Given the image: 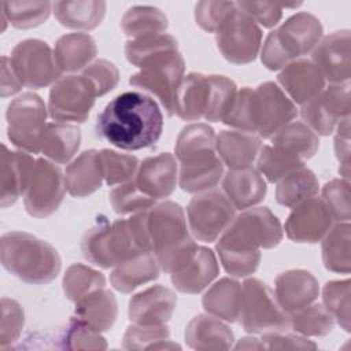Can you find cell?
Wrapping results in <instances>:
<instances>
[{
    "label": "cell",
    "instance_id": "obj_1",
    "mask_svg": "<svg viewBox=\"0 0 351 351\" xmlns=\"http://www.w3.org/2000/svg\"><path fill=\"white\" fill-rule=\"evenodd\" d=\"M282 234L278 218L267 207L247 208L232 219L215 248L228 274L247 277L261 263V248L277 247Z\"/></svg>",
    "mask_w": 351,
    "mask_h": 351
},
{
    "label": "cell",
    "instance_id": "obj_2",
    "mask_svg": "<svg viewBox=\"0 0 351 351\" xmlns=\"http://www.w3.org/2000/svg\"><path fill=\"white\" fill-rule=\"evenodd\" d=\"M162 130L163 115L158 103L134 90L115 96L96 121L97 136L125 151L152 147Z\"/></svg>",
    "mask_w": 351,
    "mask_h": 351
},
{
    "label": "cell",
    "instance_id": "obj_3",
    "mask_svg": "<svg viewBox=\"0 0 351 351\" xmlns=\"http://www.w3.org/2000/svg\"><path fill=\"white\" fill-rule=\"evenodd\" d=\"M81 251L88 262L103 269L152 252L147 228V210L111 223L101 219L82 237Z\"/></svg>",
    "mask_w": 351,
    "mask_h": 351
},
{
    "label": "cell",
    "instance_id": "obj_4",
    "mask_svg": "<svg viewBox=\"0 0 351 351\" xmlns=\"http://www.w3.org/2000/svg\"><path fill=\"white\" fill-rule=\"evenodd\" d=\"M176 158L180 162L178 184L185 192L213 189L223 174V163L215 149V133L207 123L182 128L176 141Z\"/></svg>",
    "mask_w": 351,
    "mask_h": 351
},
{
    "label": "cell",
    "instance_id": "obj_5",
    "mask_svg": "<svg viewBox=\"0 0 351 351\" xmlns=\"http://www.w3.org/2000/svg\"><path fill=\"white\" fill-rule=\"evenodd\" d=\"M147 228L152 254L165 273H174L195 254L197 244L188 233L184 210L165 200L147 210Z\"/></svg>",
    "mask_w": 351,
    "mask_h": 351
},
{
    "label": "cell",
    "instance_id": "obj_6",
    "mask_svg": "<svg viewBox=\"0 0 351 351\" xmlns=\"http://www.w3.org/2000/svg\"><path fill=\"white\" fill-rule=\"evenodd\" d=\"M3 267L19 280L41 285L60 273L62 261L56 248L26 232H7L0 240Z\"/></svg>",
    "mask_w": 351,
    "mask_h": 351
},
{
    "label": "cell",
    "instance_id": "obj_7",
    "mask_svg": "<svg viewBox=\"0 0 351 351\" xmlns=\"http://www.w3.org/2000/svg\"><path fill=\"white\" fill-rule=\"evenodd\" d=\"M322 33V25L315 15L298 12L267 34L261 60L269 70L284 69L291 62L311 52L321 41Z\"/></svg>",
    "mask_w": 351,
    "mask_h": 351
},
{
    "label": "cell",
    "instance_id": "obj_8",
    "mask_svg": "<svg viewBox=\"0 0 351 351\" xmlns=\"http://www.w3.org/2000/svg\"><path fill=\"white\" fill-rule=\"evenodd\" d=\"M239 319L248 333L282 332L289 326L288 314L278 306L274 292L254 277L241 284Z\"/></svg>",
    "mask_w": 351,
    "mask_h": 351
},
{
    "label": "cell",
    "instance_id": "obj_9",
    "mask_svg": "<svg viewBox=\"0 0 351 351\" xmlns=\"http://www.w3.org/2000/svg\"><path fill=\"white\" fill-rule=\"evenodd\" d=\"M185 62L178 51L165 52L147 60L140 71L129 78V84L152 93L159 99L166 114L174 115V101L184 78Z\"/></svg>",
    "mask_w": 351,
    "mask_h": 351
},
{
    "label": "cell",
    "instance_id": "obj_10",
    "mask_svg": "<svg viewBox=\"0 0 351 351\" xmlns=\"http://www.w3.org/2000/svg\"><path fill=\"white\" fill-rule=\"evenodd\" d=\"M44 100L32 92L15 97L7 108V136L12 145L19 149L40 152V137L47 125Z\"/></svg>",
    "mask_w": 351,
    "mask_h": 351
},
{
    "label": "cell",
    "instance_id": "obj_11",
    "mask_svg": "<svg viewBox=\"0 0 351 351\" xmlns=\"http://www.w3.org/2000/svg\"><path fill=\"white\" fill-rule=\"evenodd\" d=\"M14 73L22 86L41 89L53 85L60 78V70L55 62L51 47L38 38H27L18 43L10 58Z\"/></svg>",
    "mask_w": 351,
    "mask_h": 351
},
{
    "label": "cell",
    "instance_id": "obj_12",
    "mask_svg": "<svg viewBox=\"0 0 351 351\" xmlns=\"http://www.w3.org/2000/svg\"><path fill=\"white\" fill-rule=\"evenodd\" d=\"M234 207L219 189H208L195 195L186 208L192 234L204 243H213L234 218Z\"/></svg>",
    "mask_w": 351,
    "mask_h": 351
},
{
    "label": "cell",
    "instance_id": "obj_13",
    "mask_svg": "<svg viewBox=\"0 0 351 351\" xmlns=\"http://www.w3.org/2000/svg\"><path fill=\"white\" fill-rule=\"evenodd\" d=\"M96 97L95 88L82 74L60 77L49 90L48 114L58 122L82 123L88 119Z\"/></svg>",
    "mask_w": 351,
    "mask_h": 351
},
{
    "label": "cell",
    "instance_id": "obj_14",
    "mask_svg": "<svg viewBox=\"0 0 351 351\" xmlns=\"http://www.w3.org/2000/svg\"><path fill=\"white\" fill-rule=\"evenodd\" d=\"M215 41L221 55L229 63L247 64L255 60L261 49L262 29L236 5V10L217 32Z\"/></svg>",
    "mask_w": 351,
    "mask_h": 351
},
{
    "label": "cell",
    "instance_id": "obj_15",
    "mask_svg": "<svg viewBox=\"0 0 351 351\" xmlns=\"http://www.w3.org/2000/svg\"><path fill=\"white\" fill-rule=\"evenodd\" d=\"M64 176L62 170L47 159H36L33 173L23 195L26 211L34 218L53 214L64 197Z\"/></svg>",
    "mask_w": 351,
    "mask_h": 351
},
{
    "label": "cell",
    "instance_id": "obj_16",
    "mask_svg": "<svg viewBox=\"0 0 351 351\" xmlns=\"http://www.w3.org/2000/svg\"><path fill=\"white\" fill-rule=\"evenodd\" d=\"M304 123L321 136L333 133L337 123L350 117V85L330 84L324 88L314 99L302 106L300 110Z\"/></svg>",
    "mask_w": 351,
    "mask_h": 351
},
{
    "label": "cell",
    "instance_id": "obj_17",
    "mask_svg": "<svg viewBox=\"0 0 351 351\" xmlns=\"http://www.w3.org/2000/svg\"><path fill=\"white\" fill-rule=\"evenodd\" d=\"M256 123L261 137L270 138L298 115L295 103L274 82L266 81L255 88Z\"/></svg>",
    "mask_w": 351,
    "mask_h": 351
},
{
    "label": "cell",
    "instance_id": "obj_18",
    "mask_svg": "<svg viewBox=\"0 0 351 351\" xmlns=\"http://www.w3.org/2000/svg\"><path fill=\"white\" fill-rule=\"evenodd\" d=\"M332 217L318 197H308L288 215L285 221V234L295 243H318L332 228Z\"/></svg>",
    "mask_w": 351,
    "mask_h": 351
},
{
    "label": "cell",
    "instance_id": "obj_19",
    "mask_svg": "<svg viewBox=\"0 0 351 351\" xmlns=\"http://www.w3.org/2000/svg\"><path fill=\"white\" fill-rule=\"evenodd\" d=\"M350 30L343 29L324 37L313 49V63L324 80L332 84H347L351 75Z\"/></svg>",
    "mask_w": 351,
    "mask_h": 351
},
{
    "label": "cell",
    "instance_id": "obj_20",
    "mask_svg": "<svg viewBox=\"0 0 351 351\" xmlns=\"http://www.w3.org/2000/svg\"><path fill=\"white\" fill-rule=\"evenodd\" d=\"M177 180V160L169 152L145 158L138 165L133 178L137 188L154 200L169 197L176 189Z\"/></svg>",
    "mask_w": 351,
    "mask_h": 351
},
{
    "label": "cell",
    "instance_id": "obj_21",
    "mask_svg": "<svg viewBox=\"0 0 351 351\" xmlns=\"http://www.w3.org/2000/svg\"><path fill=\"white\" fill-rule=\"evenodd\" d=\"M176 306L177 296L171 289L152 285L132 296L128 315L133 324L162 325L171 318Z\"/></svg>",
    "mask_w": 351,
    "mask_h": 351
},
{
    "label": "cell",
    "instance_id": "obj_22",
    "mask_svg": "<svg viewBox=\"0 0 351 351\" xmlns=\"http://www.w3.org/2000/svg\"><path fill=\"white\" fill-rule=\"evenodd\" d=\"M36 159L22 151H10L1 145L0 171V206H12L21 195H25L29 185Z\"/></svg>",
    "mask_w": 351,
    "mask_h": 351
},
{
    "label": "cell",
    "instance_id": "obj_23",
    "mask_svg": "<svg viewBox=\"0 0 351 351\" xmlns=\"http://www.w3.org/2000/svg\"><path fill=\"white\" fill-rule=\"evenodd\" d=\"M319 293L317 278L307 270L292 269L280 273L274 280V295L278 306L291 314L310 303Z\"/></svg>",
    "mask_w": 351,
    "mask_h": 351
},
{
    "label": "cell",
    "instance_id": "obj_24",
    "mask_svg": "<svg viewBox=\"0 0 351 351\" xmlns=\"http://www.w3.org/2000/svg\"><path fill=\"white\" fill-rule=\"evenodd\" d=\"M281 89L296 104H306L325 88V80L317 66L307 59L287 64L277 77Z\"/></svg>",
    "mask_w": 351,
    "mask_h": 351
},
{
    "label": "cell",
    "instance_id": "obj_25",
    "mask_svg": "<svg viewBox=\"0 0 351 351\" xmlns=\"http://www.w3.org/2000/svg\"><path fill=\"white\" fill-rule=\"evenodd\" d=\"M218 273L219 267L215 254L207 247L197 245L192 258L171 273V282L177 291L196 295L207 288L217 278Z\"/></svg>",
    "mask_w": 351,
    "mask_h": 351
},
{
    "label": "cell",
    "instance_id": "obj_26",
    "mask_svg": "<svg viewBox=\"0 0 351 351\" xmlns=\"http://www.w3.org/2000/svg\"><path fill=\"white\" fill-rule=\"evenodd\" d=\"M222 189L237 210H247L261 203L267 192L263 177L252 167L228 170L222 180Z\"/></svg>",
    "mask_w": 351,
    "mask_h": 351
},
{
    "label": "cell",
    "instance_id": "obj_27",
    "mask_svg": "<svg viewBox=\"0 0 351 351\" xmlns=\"http://www.w3.org/2000/svg\"><path fill=\"white\" fill-rule=\"evenodd\" d=\"M261 140L244 130H222L215 137V149L229 170L251 167L261 151Z\"/></svg>",
    "mask_w": 351,
    "mask_h": 351
},
{
    "label": "cell",
    "instance_id": "obj_28",
    "mask_svg": "<svg viewBox=\"0 0 351 351\" xmlns=\"http://www.w3.org/2000/svg\"><path fill=\"white\" fill-rule=\"evenodd\" d=\"M104 180L99 151L88 149L80 154L64 171L66 189L73 197H86L95 193Z\"/></svg>",
    "mask_w": 351,
    "mask_h": 351
},
{
    "label": "cell",
    "instance_id": "obj_29",
    "mask_svg": "<svg viewBox=\"0 0 351 351\" xmlns=\"http://www.w3.org/2000/svg\"><path fill=\"white\" fill-rule=\"evenodd\" d=\"M185 341L193 350H229L234 336L230 328L214 315L199 314L193 317L185 329Z\"/></svg>",
    "mask_w": 351,
    "mask_h": 351
},
{
    "label": "cell",
    "instance_id": "obj_30",
    "mask_svg": "<svg viewBox=\"0 0 351 351\" xmlns=\"http://www.w3.org/2000/svg\"><path fill=\"white\" fill-rule=\"evenodd\" d=\"M210 100L208 75L202 73H189L178 86L174 114L184 121H199L204 118Z\"/></svg>",
    "mask_w": 351,
    "mask_h": 351
},
{
    "label": "cell",
    "instance_id": "obj_31",
    "mask_svg": "<svg viewBox=\"0 0 351 351\" xmlns=\"http://www.w3.org/2000/svg\"><path fill=\"white\" fill-rule=\"evenodd\" d=\"M74 314L101 333L112 328L118 317V303L111 291L100 288L77 300Z\"/></svg>",
    "mask_w": 351,
    "mask_h": 351
},
{
    "label": "cell",
    "instance_id": "obj_32",
    "mask_svg": "<svg viewBox=\"0 0 351 351\" xmlns=\"http://www.w3.org/2000/svg\"><path fill=\"white\" fill-rule=\"evenodd\" d=\"M158 277L159 263L152 252H145L115 265L110 281L117 291L130 293L140 285L151 282Z\"/></svg>",
    "mask_w": 351,
    "mask_h": 351
},
{
    "label": "cell",
    "instance_id": "obj_33",
    "mask_svg": "<svg viewBox=\"0 0 351 351\" xmlns=\"http://www.w3.org/2000/svg\"><path fill=\"white\" fill-rule=\"evenodd\" d=\"M97 47L88 33H69L62 36L53 49L55 62L62 73H74L90 64Z\"/></svg>",
    "mask_w": 351,
    "mask_h": 351
},
{
    "label": "cell",
    "instance_id": "obj_34",
    "mask_svg": "<svg viewBox=\"0 0 351 351\" xmlns=\"http://www.w3.org/2000/svg\"><path fill=\"white\" fill-rule=\"evenodd\" d=\"M81 130L64 122L47 123L40 137V152L53 163H67L78 151Z\"/></svg>",
    "mask_w": 351,
    "mask_h": 351
},
{
    "label": "cell",
    "instance_id": "obj_35",
    "mask_svg": "<svg viewBox=\"0 0 351 351\" xmlns=\"http://www.w3.org/2000/svg\"><path fill=\"white\" fill-rule=\"evenodd\" d=\"M52 10L62 26L75 30H92L101 23L106 15V3L101 0L55 1Z\"/></svg>",
    "mask_w": 351,
    "mask_h": 351
},
{
    "label": "cell",
    "instance_id": "obj_36",
    "mask_svg": "<svg viewBox=\"0 0 351 351\" xmlns=\"http://www.w3.org/2000/svg\"><path fill=\"white\" fill-rule=\"evenodd\" d=\"M240 299L241 284L223 277L210 287L202 299V304L208 314L228 322H234L240 313Z\"/></svg>",
    "mask_w": 351,
    "mask_h": 351
},
{
    "label": "cell",
    "instance_id": "obj_37",
    "mask_svg": "<svg viewBox=\"0 0 351 351\" xmlns=\"http://www.w3.org/2000/svg\"><path fill=\"white\" fill-rule=\"evenodd\" d=\"M318 180L306 166L293 170L277 182L276 200L284 207L293 208L318 192Z\"/></svg>",
    "mask_w": 351,
    "mask_h": 351
},
{
    "label": "cell",
    "instance_id": "obj_38",
    "mask_svg": "<svg viewBox=\"0 0 351 351\" xmlns=\"http://www.w3.org/2000/svg\"><path fill=\"white\" fill-rule=\"evenodd\" d=\"M271 145L278 147L303 162L315 155L319 147L317 133H314L304 122L295 121L281 128L273 137Z\"/></svg>",
    "mask_w": 351,
    "mask_h": 351
},
{
    "label": "cell",
    "instance_id": "obj_39",
    "mask_svg": "<svg viewBox=\"0 0 351 351\" xmlns=\"http://www.w3.org/2000/svg\"><path fill=\"white\" fill-rule=\"evenodd\" d=\"M167 26V16L152 5L130 7L121 19V29L130 40L162 34Z\"/></svg>",
    "mask_w": 351,
    "mask_h": 351
},
{
    "label": "cell",
    "instance_id": "obj_40",
    "mask_svg": "<svg viewBox=\"0 0 351 351\" xmlns=\"http://www.w3.org/2000/svg\"><path fill=\"white\" fill-rule=\"evenodd\" d=\"M350 222H339L322 239V262L333 273H350Z\"/></svg>",
    "mask_w": 351,
    "mask_h": 351
},
{
    "label": "cell",
    "instance_id": "obj_41",
    "mask_svg": "<svg viewBox=\"0 0 351 351\" xmlns=\"http://www.w3.org/2000/svg\"><path fill=\"white\" fill-rule=\"evenodd\" d=\"M289 326L302 336H326L335 326V319L321 303H310L288 314Z\"/></svg>",
    "mask_w": 351,
    "mask_h": 351
},
{
    "label": "cell",
    "instance_id": "obj_42",
    "mask_svg": "<svg viewBox=\"0 0 351 351\" xmlns=\"http://www.w3.org/2000/svg\"><path fill=\"white\" fill-rule=\"evenodd\" d=\"M122 347L125 350H169L180 348L178 344L170 341L169 328L162 325H141L133 324L128 326Z\"/></svg>",
    "mask_w": 351,
    "mask_h": 351
},
{
    "label": "cell",
    "instance_id": "obj_43",
    "mask_svg": "<svg viewBox=\"0 0 351 351\" xmlns=\"http://www.w3.org/2000/svg\"><path fill=\"white\" fill-rule=\"evenodd\" d=\"M63 292L64 296L70 302H77L85 295L104 288L106 287V277L103 273L82 265V263H73L67 267L63 276Z\"/></svg>",
    "mask_w": 351,
    "mask_h": 351
},
{
    "label": "cell",
    "instance_id": "obj_44",
    "mask_svg": "<svg viewBox=\"0 0 351 351\" xmlns=\"http://www.w3.org/2000/svg\"><path fill=\"white\" fill-rule=\"evenodd\" d=\"M258 171L267 178L269 182H278L282 177L293 170L303 167L304 162L298 156L274 145H263L256 156Z\"/></svg>",
    "mask_w": 351,
    "mask_h": 351
},
{
    "label": "cell",
    "instance_id": "obj_45",
    "mask_svg": "<svg viewBox=\"0 0 351 351\" xmlns=\"http://www.w3.org/2000/svg\"><path fill=\"white\" fill-rule=\"evenodd\" d=\"M1 12L16 29H32L44 23L51 14L49 1H1Z\"/></svg>",
    "mask_w": 351,
    "mask_h": 351
},
{
    "label": "cell",
    "instance_id": "obj_46",
    "mask_svg": "<svg viewBox=\"0 0 351 351\" xmlns=\"http://www.w3.org/2000/svg\"><path fill=\"white\" fill-rule=\"evenodd\" d=\"M171 51H178V44L173 36L166 33L129 40L125 45L126 59L136 67H141L154 56Z\"/></svg>",
    "mask_w": 351,
    "mask_h": 351
},
{
    "label": "cell",
    "instance_id": "obj_47",
    "mask_svg": "<svg viewBox=\"0 0 351 351\" xmlns=\"http://www.w3.org/2000/svg\"><path fill=\"white\" fill-rule=\"evenodd\" d=\"M222 122L239 130L254 133L258 129L255 110V89L250 86L241 88L225 114Z\"/></svg>",
    "mask_w": 351,
    "mask_h": 351
},
{
    "label": "cell",
    "instance_id": "obj_48",
    "mask_svg": "<svg viewBox=\"0 0 351 351\" xmlns=\"http://www.w3.org/2000/svg\"><path fill=\"white\" fill-rule=\"evenodd\" d=\"M104 181L108 186L119 185L134 178L138 159L134 155L119 154L112 149L99 151Z\"/></svg>",
    "mask_w": 351,
    "mask_h": 351
},
{
    "label": "cell",
    "instance_id": "obj_49",
    "mask_svg": "<svg viewBox=\"0 0 351 351\" xmlns=\"http://www.w3.org/2000/svg\"><path fill=\"white\" fill-rule=\"evenodd\" d=\"M60 347L66 350H106V339L84 321L73 317L59 337Z\"/></svg>",
    "mask_w": 351,
    "mask_h": 351
},
{
    "label": "cell",
    "instance_id": "obj_50",
    "mask_svg": "<svg viewBox=\"0 0 351 351\" xmlns=\"http://www.w3.org/2000/svg\"><path fill=\"white\" fill-rule=\"evenodd\" d=\"M350 284L348 278L333 280L322 289L325 308L346 332H350Z\"/></svg>",
    "mask_w": 351,
    "mask_h": 351
},
{
    "label": "cell",
    "instance_id": "obj_51",
    "mask_svg": "<svg viewBox=\"0 0 351 351\" xmlns=\"http://www.w3.org/2000/svg\"><path fill=\"white\" fill-rule=\"evenodd\" d=\"M210 84V100L208 108L204 115V119L208 122H222L225 114L228 112L234 96H236V84L233 80L225 75H208Z\"/></svg>",
    "mask_w": 351,
    "mask_h": 351
},
{
    "label": "cell",
    "instance_id": "obj_52",
    "mask_svg": "<svg viewBox=\"0 0 351 351\" xmlns=\"http://www.w3.org/2000/svg\"><path fill=\"white\" fill-rule=\"evenodd\" d=\"M110 203L117 214L125 215L148 210L155 204V200L144 195L133 180L119 184L110 191Z\"/></svg>",
    "mask_w": 351,
    "mask_h": 351
},
{
    "label": "cell",
    "instance_id": "obj_53",
    "mask_svg": "<svg viewBox=\"0 0 351 351\" xmlns=\"http://www.w3.org/2000/svg\"><path fill=\"white\" fill-rule=\"evenodd\" d=\"M322 202L333 221L348 222L351 217L348 180L333 178L326 182L322 188Z\"/></svg>",
    "mask_w": 351,
    "mask_h": 351
},
{
    "label": "cell",
    "instance_id": "obj_54",
    "mask_svg": "<svg viewBox=\"0 0 351 351\" xmlns=\"http://www.w3.org/2000/svg\"><path fill=\"white\" fill-rule=\"evenodd\" d=\"M234 10L233 1H199L195 5V21L203 30L217 33Z\"/></svg>",
    "mask_w": 351,
    "mask_h": 351
},
{
    "label": "cell",
    "instance_id": "obj_55",
    "mask_svg": "<svg viewBox=\"0 0 351 351\" xmlns=\"http://www.w3.org/2000/svg\"><path fill=\"white\" fill-rule=\"evenodd\" d=\"M25 325L23 307L14 299H1V325H0V346L5 350L15 343Z\"/></svg>",
    "mask_w": 351,
    "mask_h": 351
},
{
    "label": "cell",
    "instance_id": "obj_56",
    "mask_svg": "<svg viewBox=\"0 0 351 351\" xmlns=\"http://www.w3.org/2000/svg\"><path fill=\"white\" fill-rule=\"evenodd\" d=\"M82 75L95 88L96 96H103L112 90L119 81V71L114 63L107 59H97L82 71Z\"/></svg>",
    "mask_w": 351,
    "mask_h": 351
},
{
    "label": "cell",
    "instance_id": "obj_57",
    "mask_svg": "<svg viewBox=\"0 0 351 351\" xmlns=\"http://www.w3.org/2000/svg\"><path fill=\"white\" fill-rule=\"evenodd\" d=\"M236 5L263 27L276 26L281 16L284 4L273 1H237Z\"/></svg>",
    "mask_w": 351,
    "mask_h": 351
},
{
    "label": "cell",
    "instance_id": "obj_58",
    "mask_svg": "<svg viewBox=\"0 0 351 351\" xmlns=\"http://www.w3.org/2000/svg\"><path fill=\"white\" fill-rule=\"evenodd\" d=\"M262 350H315L317 344L311 340L291 333L267 332L259 339Z\"/></svg>",
    "mask_w": 351,
    "mask_h": 351
},
{
    "label": "cell",
    "instance_id": "obj_59",
    "mask_svg": "<svg viewBox=\"0 0 351 351\" xmlns=\"http://www.w3.org/2000/svg\"><path fill=\"white\" fill-rule=\"evenodd\" d=\"M335 152L340 162L339 173L348 180L350 174V117L337 123V133L335 137Z\"/></svg>",
    "mask_w": 351,
    "mask_h": 351
},
{
    "label": "cell",
    "instance_id": "obj_60",
    "mask_svg": "<svg viewBox=\"0 0 351 351\" xmlns=\"http://www.w3.org/2000/svg\"><path fill=\"white\" fill-rule=\"evenodd\" d=\"M22 88L16 74L12 70L10 58L1 56V97H7L15 95Z\"/></svg>",
    "mask_w": 351,
    "mask_h": 351
},
{
    "label": "cell",
    "instance_id": "obj_61",
    "mask_svg": "<svg viewBox=\"0 0 351 351\" xmlns=\"http://www.w3.org/2000/svg\"><path fill=\"white\" fill-rule=\"evenodd\" d=\"M234 348H237V350H251V348H254V350H262V346H261V341H259V339H255V337H243L237 344H236V347Z\"/></svg>",
    "mask_w": 351,
    "mask_h": 351
}]
</instances>
